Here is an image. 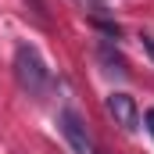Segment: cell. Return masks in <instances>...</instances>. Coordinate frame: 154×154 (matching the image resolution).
I'll list each match as a JSON object with an SVG mask.
<instances>
[{"mask_svg":"<svg viewBox=\"0 0 154 154\" xmlns=\"http://www.w3.org/2000/svg\"><path fill=\"white\" fill-rule=\"evenodd\" d=\"M104 108H108V115L115 118L122 129H140V108H136V100L129 97V93H111L108 100H104Z\"/></svg>","mask_w":154,"mask_h":154,"instance_id":"obj_3","label":"cell"},{"mask_svg":"<svg viewBox=\"0 0 154 154\" xmlns=\"http://www.w3.org/2000/svg\"><path fill=\"white\" fill-rule=\"evenodd\" d=\"M14 79H18V86L29 97H43L47 93L50 68L43 65V57H39V50L32 43H18V50H14Z\"/></svg>","mask_w":154,"mask_h":154,"instance_id":"obj_1","label":"cell"},{"mask_svg":"<svg viewBox=\"0 0 154 154\" xmlns=\"http://www.w3.org/2000/svg\"><path fill=\"white\" fill-rule=\"evenodd\" d=\"M57 122H61V136L68 140V147L75 154H93V140H90V133H86V122H82L72 108H65V111L57 115Z\"/></svg>","mask_w":154,"mask_h":154,"instance_id":"obj_2","label":"cell"},{"mask_svg":"<svg viewBox=\"0 0 154 154\" xmlns=\"http://www.w3.org/2000/svg\"><path fill=\"white\" fill-rule=\"evenodd\" d=\"M93 25H97L100 32H108V36H118V25H115V22H93Z\"/></svg>","mask_w":154,"mask_h":154,"instance_id":"obj_5","label":"cell"},{"mask_svg":"<svg viewBox=\"0 0 154 154\" xmlns=\"http://www.w3.org/2000/svg\"><path fill=\"white\" fill-rule=\"evenodd\" d=\"M143 47H147V54L154 57V39H151V36H143Z\"/></svg>","mask_w":154,"mask_h":154,"instance_id":"obj_7","label":"cell"},{"mask_svg":"<svg viewBox=\"0 0 154 154\" xmlns=\"http://www.w3.org/2000/svg\"><path fill=\"white\" fill-rule=\"evenodd\" d=\"M86 4H93V7H104V4H108V0H86Z\"/></svg>","mask_w":154,"mask_h":154,"instance_id":"obj_8","label":"cell"},{"mask_svg":"<svg viewBox=\"0 0 154 154\" xmlns=\"http://www.w3.org/2000/svg\"><path fill=\"white\" fill-rule=\"evenodd\" d=\"M25 7L36 14V22H47V4L43 0H25Z\"/></svg>","mask_w":154,"mask_h":154,"instance_id":"obj_4","label":"cell"},{"mask_svg":"<svg viewBox=\"0 0 154 154\" xmlns=\"http://www.w3.org/2000/svg\"><path fill=\"white\" fill-rule=\"evenodd\" d=\"M143 122H147V133L154 136V108H147V111H143Z\"/></svg>","mask_w":154,"mask_h":154,"instance_id":"obj_6","label":"cell"}]
</instances>
